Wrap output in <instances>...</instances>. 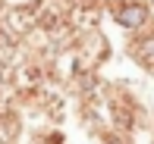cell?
Wrapping results in <instances>:
<instances>
[{
	"mask_svg": "<svg viewBox=\"0 0 154 144\" xmlns=\"http://www.w3.org/2000/svg\"><path fill=\"white\" fill-rule=\"evenodd\" d=\"M3 81H6V75H3V69H0V88H3Z\"/></svg>",
	"mask_w": 154,
	"mask_h": 144,
	"instance_id": "obj_5",
	"label": "cell"
},
{
	"mask_svg": "<svg viewBox=\"0 0 154 144\" xmlns=\"http://www.w3.org/2000/svg\"><path fill=\"white\" fill-rule=\"evenodd\" d=\"M145 19H148V10L142 3H120L116 6V22L126 25V28H138Z\"/></svg>",
	"mask_w": 154,
	"mask_h": 144,
	"instance_id": "obj_1",
	"label": "cell"
},
{
	"mask_svg": "<svg viewBox=\"0 0 154 144\" xmlns=\"http://www.w3.org/2000/svg\"><path fill=\"white\" fill-rule=\"evenodd\" d=\"M47 144H63V135H51V138H47Z\"/></svg>",
	"mask_w": 154,
	"mask_h": 144,
	"instance_id": "obj_4",
	"label": "cell"
},
{
	"mask_svg": "<svg viewBox=\"0 0 154 144\" xmlns=\"http://www.w3.org/2000/svg\"><path fill=\"white\" fill-rule=\"evenodd\" d=\"M19 132V122L13 113H0V144H10Z\"/></svg>",
	"mask_w": 154,
	"mask_h": 144,
	"instance_id": "obj_2",
	"label": "cell"
},
{
	"mask_svg": "<svg viewBox=\"0 0 154 144\" xmlns=\"http://www.w3.org/2000/svg\"><path fill=\"white\" fill-rule=\"evenodd\" d=\"M10 47H13V41H10V38H6V35H3V31H0V50H10Z\"/></svg>",
	"mask_w": 154,
	"mask_h": 144,
	"instance_id": "obj_3",
	"label": "cell"
}]
</instances>
